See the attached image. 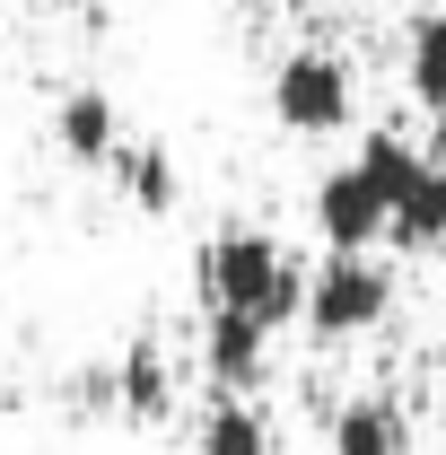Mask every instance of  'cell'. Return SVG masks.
Here are the masks:
<instances>
[{
  "instance_id": "6da1fadb",
  "label": "cell",
  "mask_w": 446,
  "mask_h": 455,
  "mask_svg": "<svg viewBox=\"0 0 446 455\" xmlns=\"http://www.w3.org/2000/svg\"><path fill=\"white\" fill-rule=\"evenodd\" d=\"M202 281H211V307H227V315H254L263 333H272V324H289V315L307 307V272L280 254L263 228H227L219 245L202 254Z\"/></svg>"
},
{
  "instance_id": "7a4b0ae2",
  "label": "cell",
  "mask_w": 446,
  "mask_h": 455,
  "mask_svg": "<svg viewBox=\"0 0 446 455\" xmlns=\"http://www.w3.org/2000/svg\"><path fill=\"white\" fill-rule=\"evenodd\" d=\"M394 298V272L377 254H324V272L307 281V324L333 341V333H359V324H377Z\"/></svg>"
},
{
  "instance_id": "3957f363",
  "label": "cell",
  "mask_w": 446,
  "mask_h": 455,
  "mask_svg": "<svg viewBox=\"0 0 446 455\" xmlns=\"http://www.w3.org/2000/svg\"><path fill=\"white\" fill-rule=\"evenodd\" d=\"M272 114L289 123V132H333L341 114H350V61L324 53V44L289 53L272 70Z\"/></svg>"
},
{
  "instance_id": "277c9868",
  "label": "cell",
  "mask_w": 446,
  "mask_h": 455,
  "mask_svg": "<svg viewBox=\"0 0 446 455\" xmlns=\"http://www.w3.org/2000/svg\"><path fill=\"white\" fill-rule=\"evenodd\" d=\"M386 220H394L386 193H377L359 167H333L324 184H315V228H324V245H333V254H368V245L386 236Z\"/></svg>"
},
{
  "instance_id": "5b68a950",
  "label": "cell",
  "mask_w": 446,
  "mask_h": 455,
  "mask_svg": "<svg viewBox=\"0 0 446 455\" xmlns=\"http://www.w3.org/2000/svg\"><path fill=\"white\" fill-rule=\"evenodd\" d=\"M53 140L70 149V158H123V114H114L106 88H61L53 97Z\"/></svg>"
},
{
  "instance_id": "8992f818",
  "label": "cell",
  "mask_w": 446,
  "mask_h": 455,
  "mask_svg": "<svg viewBox=\"0 0 446 455\" xmlns=\"http://www.w3.org/2000/svg\"><path fill=\"white\" fill-rule=\"evenodd\" d=\"M333 455H411V420L394 395H359L333 411Z\"/></svg>"
},
{
  "instance_id": "52a82bcc",
  "label": "cell",
  "mask_w": 446,
  "mask_h": 455,
  "mask_svg": "<svg viewBox=\"0 0 446 455\" xmlns=\"http://www.w3.org/2000/svg\"><path fill=\"white\" fill-rule=\"evenodd\" d=\"M263 324L254 315H227V307H211V377H219L227 395H254L263 386Z\"/></svg>"
},
{
  "instance_id": "ba28073f",
  "label": "cell",
  "mask_w": 446,
  "mask_h": 455,
  "mask_svg": "<svg viewBox=\"0 0 446 455\" xmlns=\"http://www.w3.org/2000/svg\"><path fill=\"white\" fill-rule=\"evenodd\" d=\"M438 236H446V158H429V167L411 175V193L394 202V220H386V245L420 254V245H438Z\"/></svg>"
},
{
  "instance_id": "9c48e42d",
  "label": "cell",
  "mask_w": 446,
  "mask_h": 455,
  "mask_svg": "<svg viewBox=\"0 0 446 455\" xmlns=\"http://www.w3.org/2000/svg\"><path fill=\"white\" fill-rule=\"evenodd\" d=\"M202 455H272V429L245 395H219L202 411Z\"/></svg>"
},
{
  "instance_id": "30bf717a",
  "label": "cell",
  "mask_w": 446,
  "mask_h": 455,
  "mask_svg": "<svg viewBox=\"0 0 446 455\" xmlns=\"http://www.w3.org/2000/svg\"><path fill=\"white\" fill-rule=\"evenodd\" d=\"M350 167L368 175V184H377V193H386V211H394V202H402V193H411V175L429 167V158H420V149H411V140H402V132H368V140H359V158H350Z\"/></svg>"
},
{
  "instance_id": "8fae6325",
  "label": "cell",
  "mask_w": 446,
  "mask_h": 455,
  "mask_svg": "<svg viewBox=\"0 0 446 455\" xmlns=\"http://www.w3.org/2000/svg\"><path fill=\"white\" fill-rule=\"evenodd\" d=\"M114 386H123V411L131 420H158L167 411V359H158V341H131L123 368H114Z\"/></svg>"
},
{
  "instance_id": "7c38bea8",
  "label": "cell",
  "mask_w": 446,
  "mask_h": 455,
  "mask_svg": "<svg viewBox=\"0 0 446 455\" xmlns=\"http://www.w3.org/2000/svg\"><path fill=\"white\" fill-rule=\"evenodd\" d=\"M114 175H123V193H131L140 211H167L175 202V158L158 149V140H131V149L114 158Z\"/></svg>"
},
{
  "instance_id": "4fadbf2b",
  "label": "cell",
  "mask_w": 446,
  "mask_h": 455,
  "mask_svg": "<svg viewBox=\"0 0 446 455\" xmlns=\"http://www.w3.org/2000/svg\"><path fill=\"white\" fill-rule=\"evenodd\" d=\"M411 97L429 114H446V9H429L411 27Z\"/></svg>"
}]
</instances>
